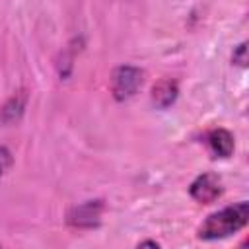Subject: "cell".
I'll list each match as a JSON object with an SVG mask.
<instances>
[{"label":"cell","instance_id":"cell-7","mask_svg":"<svg viewBox=\"0 0 249 249\" xmlns=\"http://www.w3.org/2000/svg\"><path fill=\"white\" fill-rule=\"evenodd\" d=\"M177 95H179L177 82L171 80V78H161L160 82L154 84L152 93H150V99H152V103L158 109H167V107H171L175 103Z\"/></svg>","mask_w":249,"mask_h":249},{"label":"cell","instance_id":"cell-5","mask_svg":"<svg viewBox=\"0 0 249 249\" xmlns=\"http://www.w3.org/2000/svg\"><path fill=\"white\" fill-rule=\"evenodd\" d=\"M204 142H206V146H208V150L212 152L214 158L226 160L235 150V138H233V134L228 128H222V126L208 130L204 134Z\"/></svg>","mask_w":249,"mask_h":249},{"label":"cell","instance_id":"cell-4","mask_svg":"<svg viewBox=\"0 0 249 249\" xmlns=\"http://www.w3.org/2000/svg\"><path fill=\"white\" fill-rule=\"evenodd\" d=\"M222 179L212 173V171H206V173H200L198 177H195V181L189 185V195L200 202V204H210L214 202L216 198L222 196Z\"/></svg>","mask_w":249,"mask_h":249},{"label":"cell","instance_id":"cell-3","mask_svg":"<svg viewBox=\"0 0 249 249\" xmlns=\"http://www.w3.org/2000/svg\"><path fill=\"white\" fill-rule=\"evenodd\" d=\"M105 210V202L101 198H89L74 204L66 212V224L78 230H91L101 224V216Z\"/></svg>","mask_w":249,"mask_h":249},{"label":"cell","instance_id":"cell-6","mask_svg":"<svg viewBox=\"0 0 249 249\" xmlns=\"http://www.w3.org/2000/svg\"><path fill=\"white\" fill-rule=\"evenodd\" d=\"M29 93L27 89H18L14 91L2 105H0V123L2 124H16L21 121L25 109H27Z\"/></svg>","mask_w":249,"mask_h":249},{"label":"cell","instance_id":"cell-2","mask_svg":"<svg viewBox=\"0 0 249 249\" xmlns=\"http://www.w3.org/2000/svg\"><path fill=\"white\" fill-rule=\"evenodd\" d=\"M144 84V70L134 64H121L111 72V93L117 101H126Z\"/></svg>","mask_w":249,"mask_h":249},{"label":"cell","instance_id":"cell-10","mask_svg":"<svg viewBox=\"0 0 249 249\" xmlns=\"http://www.w3.org/2000/svg\"><path fill=\"white\" fill-rule=\"evenodd\" d=\"M136 249H161V247H160V243H156L154 239H144V241H140V243L136 245Z\"/></svg>","mask_w":249,"mask_h":249},{"label":"cell","instance_id":"cell-11","mask_svg":"<svg viewBox=\"0 0 249 249\" xmlns=\"http://www.w3.org/2000/svg\"><path fill=\"white\" fill-rule=\"evenodd\" d=\"M0 249H4V247H2V245H0Z\"/></svg>","mask_w":249,"mask_h":249},{"label":"cell","instance_id":"cell-8","mask_svg":"<svg viewBox=\"0 0 249 249\" xmlns=\"http://www.w3.org/2000/svg\"><path fill=\"white\" fill-rule=\"evenodd\" d=\"M231 64H235L239 68H245L247 66V41H241L237 47H233Z\"/></svg>","mask_w":249,"mask_h":249},{"label":"cell","instance_id":"cell-1","mask_svg":"<svg viewBox=\"0 0 249 249\" xmlns=\"http://www.w3.org/2000/svg\"><path fill=\"white\" fill-rule=\"evenodd\" d=\"M249 220V202L239 200L235 204H228L204 218V222L196 230V237L202 241L226 239L247 226Z\"/></svg>","mask_w":249,"mask_h":249},{"label":"cell","instance_id":"cell-9","mask_svg":"<svg viewBox=\"0 0 249 249\" xmlns=\"http://www.w3.org/2000/svg\"><path fill=\"white\" fill-rule=\"evenodd\" d=\"M12 163H14V156H12L10 148L4 146V144H0V177L12 167Z\"/></svg>","mask_w":249,"mask_h":249}]
</instances>
